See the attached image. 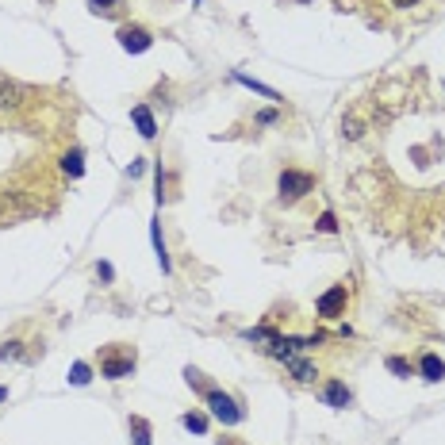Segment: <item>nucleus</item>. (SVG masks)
Instances as JSON below:
<instances>
[{"label": "nucleus", "mask_w": 445, "mask_h": 445, "mask_svg": "<svg viewBox=\"0 0 445 445\" xmlns=\"http://www.w3.org/2000/svg\"><path fill=\"white\" fill-rule=\"evenodd\" d=\"M100 372H104V380H123V376L135 372V349H104L100 353Z\"/></svg>", "instance_id": "f257e3e1"}, {"label": "nucleus", "mask_w": 445, "mask_h": 445, "mask_svg": "<svg viewBox=\"0 0 445 445\" xmlns=\"http://www.w3.org/2000/svg\"><path fill=\"white\" fill-rule=\"evenodd\" d=\"M276 188H280V199H299L307 196V192L315 188V176L311 173H299V169H284L280 176H276Z\"/></svg>", "instance_id": "f03ea898"}, {"label": "nucleus", "mask_w": 445, "mask_h": 445, "mask_svg": "<svg viewBox=\"0 0 445 445\" xmlns=\"http://www.w3.org/2000/svg\"><path fill=\"white\" fill-rule=\"evenodd\" d=\"M204 399H207V407H211V414H215V418L222 422V426H234V422H242V407H238L234 399L227 395V391L211 388V391H207Z\"/></svg>", "instance_id": "7ed1b4c3"}, {"label": "nucleus", "mask_w": 445, "mask_h": 445, "mask_svg": "<svg viewBox=\"0 0 445 445\" xmlns=\"http://www.w3.org/2000/svg\"><path fill=\"white\" fill-rule=\"evenodd\" d=\"M115 38H119V46L127 54H146L153 46V35L142 27V23H127V27H119V31H115Z\"/></svg>", "instance_id": "20e7f679"}, {"label": "nucleus", "mask_w": 445, "mask_h": 445, "mask_svg": "<svg viewBox=\"0 0 445 445\" xmlns=\"http://www.w3.org/2000/svg\"><path fill=\"white\" fill-rule=\"evenodd\" d=\"M345 299H349L345 284H334L330 292H322V296H319V315H322V319H338V315L345 311Z\"/></svg>", "instance_id": "39448f33"}, {"label": "nucleus", "mask_w": 445, "mask_h": 445, "mask_svg": "<svg viewBox=\"0 0 445 445\" xmlns=\"http://www.w3.org/2000/svg\"><path fill=\"white\" fill-rule=\"evenodd\" d=\"M23 100H27V89L20 81H12V77H0V112H12Z\"/></svg>", "instance_id": "423d86ee"}, {"label": "nucleus", "mask_w": 445, "mask_h": 445, "mask_svg": "<svg viewBox=\"0 0 445 445\" xmlns=\"http://www.w3.org/2000/svg\"><path fill=\"white\" fill-rule=\"evenodd\" d=\"M280 361H284V368L292 372V380H299V384H311L315 376H319V368H315L311 361L296 357V353H288V357H280Z\"/></svg>", "instance_id": "0eeeda50"}, {"label": "nucleus", "mask_w": 445, "mask_h": 445, "mask_svg": "<svg viewBox=\"0 0 445 445\" xmlns=\"http://www.w3.org/2000/svg\"><path fill=\"white\" fill-rule=\"evenodd\" d=\"M322 403H326V407H338V411H342V407H349V403H353V395H349V388H345L342 380H330L326 388H322Z\"/></svg>", "instance_id": "6e6552de"}, {"label": "nucleus", "mask_w": 445, "mask_h": 445, "mask_svg": "<svg viewBox=\"0 0 445 445\" xmlns=\"http://www.w3.org/2000/svg\"><path fill=\"white\" fill-rule=\"evenodd\" d=\"M418 372H422V380L437 384V380H445V361L437 357V353H422V361H418Z\"/></svg>", "instance_id": "1a4fd4ad"}, {"label": "nucleus", "mask_w": 445, "mask_h": 445, "mask_svg": "<svg viewBox=\"0 0 445 445\" xmlns=\"http://www.w3.org/2000/svg\"><path fill=\"white\" fill-rule=\"evenodd\" d=\"M130 119H135V127H138V135H142V138H153V135H158L153 112H150L146 104H135V107H130Z\"/></svg>", "instance_id": "9d476101"}, {"label": "nucleus", "mask_w": 445, "mask_h": 445, "mask_svg": "<svg viewBox=\"0 0 445 445\" xmlns=\"http://www.w3.org/2000/svg\"><path fill=\"white\" fill-rule=\"evenodd\" d=\"M234 81L246 84V89H253V92H261V96H269V100H280V92H276V89H269V84H261V81H253V77H246L242 69H234Z\"/></svg>", "instance_id": "9b49d317"}, {"label": "nucleus", "mask_w": 445, "mask_h": 445, "mask_svg": "<svg viewBox=\"0 0 445 445\" xmlns=\"http://www.w3.org/2000/svg\"><path fill=\"white\" fill-rule=\"evenodd\" d=\"M150 238H153V253H158L161 273H169V253H165V238H161V227H158V222H150Z\"/></svg>", "instance_id": "f8f14e48"}, {"label": "nucleus", "mask_w": 445, "mask_h": 445, "mask_svg": "<svg viewBox=\"0 0 445 445\" xmlns=\"http://www.w3.org/2000/svg\"><path fill=\"white\" fill-rule=\"evenodd\" d=\"M246 342H257V345H265V349H273L276 342H280V334H273V330H265V326H257V330H246Z\"/></svg>", "instance_id": "ddd939ff"}, {"label": "nucleus", "mask_w": 445, "mask_h": 445, "mask_svg": "<svg viewBox=\"0 0 445 445\" xmlns=\"http://www.w3.org/2000/svg\"><path fill=\"white\" fill-rule=\"evenodd\" d=\"M181 426H184V430H192V434H207V414L188 411V414H181Z\"/></svg>", "instance_id": "4468645a"}, {"label": "nucleus", "mask_w": 445, "mask_h": 445, "mask_svg": "<svg viewBox=\"0 0 445 445\" xmlns=\"http://www.w3.org/2000/svg\"><path fill=\"white\" fill-rule=\"evenodd\" d=\"M89 380H92V368L84 365V361H77V365L69 368V384H73V388H84Z\"/></svg>", "instance_id": "2eb2a0df"}, {"label": "nucleus", "mask_w": 445, "mask_h": 445, "mask_svg": "<svg viewBox=\"0 0 445 445\" xmlns=\"http://www.w3.org/2000/svg\"><path fill=\"white\" fill-rule=\"evenodd\" d=\"M61 169H66L69 176H81V173H84V161H81V150H69L66 158H61Z\"/></svg>", "instance_id": "dca6fc26"}, {"label": "nucleus", "mask_w": 445, "mask_h": 445, "mask_svg": "<svg viewBox=\"0 0 445 445\" xmlns=\"http://www.w3.org/2000/svg\"><path fill=\"white\" fill-rule=\"evenodd\" d=\"M384 365H388V372L403 376V380H407V376H414V365H411V361H407V357H388V361H384Z\"/></svg>", "instance_id": "f3484780"}, {"label": "nucleus", "mask_w": 445, "mask_h": 445, "mask_svg": "<svg viewBox=\"0 0 445 445\" xmlns=\"http://www.w3.org/2000/svg\"><path fill=\"white\" fill-rule=\"evenodd\" d=\"M130 434H135V445H150V426H146V418H130Z\"/></svg>", "instance_id": "a211bd4d"}, {"label": "nucleus", "mask_w": 445, "mask_h": 445, "mask_svg": "<svg viewBox=\"0 0 445 445\" xmlns=\"http://www.w3.org/2000/svg\"><path fill=\"white\" fill-rule=\"evenodd\" d=\"M315 230H322V234H334V230H338L334 211H322V215H319V222H315Z\"/></svg>", "instance_id": "6ab92c4d"}, {"label": "nucleus", "mask_w": 445, "mask_h": 445, "mask_svg": "<svg viewBox=\"0 0 445 445\" xmlns=\"http://www.w3.org/2000/svg\"><path fill=\"white\" fill-rule=\"evenodd\" d=\"M89 8L96 15H107V12H115V8H119V0H89Z\"/></svg>", "instance_id": "aec40b11"}, {"label": "nucleus", "mask_w": 445, "mask_h": 445, "mask_svg": "<svg viewBox=\"0 0 445 445\" xmlns=\"http://www.w3.org/2000/svg\"><path fill=\"white\" fill-rule=\"evenodd\" d=\"M96 276H100V280H107V284H112V280H115V269L107 265V261H96Z\"/></svg>", "instance_id": "412c9836"}, {"label": "nucleus", "mask_w": 445, "mask_h": 445, "mask_svg": "<svg viewBox=\"0 0 445 445\" xmlns=\"http://www.w3.org/2000/svg\"><path fill=\"white\" fill-rule=\"evenodd\" d=\"M8 357H20V342H8L4 349H0V361H8Z\"/></svg>", "instance_id": "4be33fe9"}, {"label": "nucleus", "mask_w": 445, "mask_h": 445, "mask_svg": "<svg viewBox=\"0 0 445 445\" xmlns=\"http://www.w3.org/2000/svg\"><path fill=\"white\" fill-rule=\"evenodd\" d=\"M257 123H276V112L269 107V112H257Z\"/></svg>", "instance_id": "5701e85b"}, {"label": "nucleus", "mask_w": 445, "mask_h": 445, "mask_svg": "<svg viewBox=\"0 0 445 445\" xmlns=\"http://www.w3.org/2000/svg\"><path fill=\"white\" fill-rule=\"evenodd\" d=\"M391 4H395V8H414L418 0H391Z\"/></svg>", "instance_id": "b1692460"}, {"label": "nucleus", "mask_w": 445, "mask_h": 445, "mask_svg": "<svg viewBox=\"0 0 445 445\" xmlns=\"http://www.w3.org/2000/svg\"><path fill=\"white\" fill-rule=\"evenodd\" d=\"M4 399H8V388H0V403H4Z\"/></svg>", "instance_id": "393cba45"}]
</instances>
